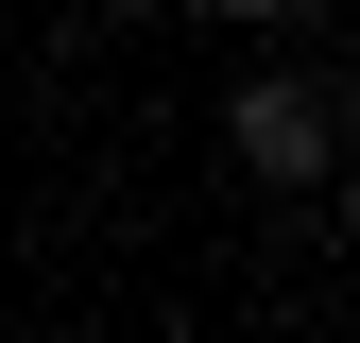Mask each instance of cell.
I'll list each match as a JSON object with an SVG mask.
<instances>
[{"mask_svg":"<svg viewBox=\"0 0 360 343\" xmlns=\"http://www.w3.org/2000/svg\"><path fill=\"white\" fill-rule=\"evenodd\" d=\"M223 155H240L257 189H326L343 172V86L326 69H240L223 86Z\"/></svg>","mask_w":360,"mask_h":343,"instance_id":"cell-1","label":"cell"},{"mask_svg":"<svg viewBox=\"0 0 360 343\" xmlns=\"http://www.w3.org/2000/svg\"><path fill=\"white\" fill-rule=\"evenodd\" d=\"M206 18H240V34H309L326 0H206Z\"/></svg>","mask_w":360,"mask_h":343,"instance_id":"cell-2","label":"cell"},{"mask_svg":"<svg viewBox=\"0 0 360 343\" xmlns=\"http://www.w3.org/2000/svg\"><path fill=\"white\" fill-rule=\"evenodd\" d=\"M103 18H155V0H103Z\"/></svg>","mask_w":360,"mask_h":343,"instance_id":"cell-3","label":"cell"}]
</instances>
